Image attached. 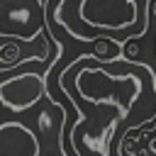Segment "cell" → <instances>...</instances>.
I'll return each instance as SVG.
<instances>
[{"label": "cell", "instance_id": "6da1fadb", "mask_svg": "<svg viewBox=\"0 0 156 156\" xmlns=\"http://www.w3.org/2000/svg\"><path fill=\"white\" fill-rule=\"evenodd\" d=\"M46 98V78L37 73H17L0 80V105L10 112H22Z\"/></svg>", "mask_w": 156, "mask_h": 156}, {"label": "cell", "instance_id": "7a4b0ae2", "mask_svg": "<svg viewBox=\"0 0 156 156\" xmlns=\"http://www.w3.org/2000/svg\"><path fill=\"white\" fill-rule=\"evenodd\" d=\"M37 134L22 122L7 119L0 124V156H39Z\"/></svg>", "mask_w": 156, "mask_h": 156}, {"label": "cell", "instance_id": "3957f363", "mask_svg": "<svg viewBox=\"0 0 156 156\" xmlns=\"http://www.w3.org/2000/svg\"><path fill=\"white\" fill-rule=\"evenodd\" d=\"M41 32H44V24L41 22L29 20L17 7H10L7 0H0V37L34 41V37H39Z\"/></svg>", "mask_w": 156, "mask_h": 156}, {"label": "cell", "instance_id": "277c9868", "mask_svg": "<svg viewBox=\"0 0 156 156\" xmlns=\"http://www.w3.org/2000/svg\"><path fill=\"white\" fill-rule=\"evenodd\" d=\"M139 56V44L134 41V39H127L124 44H122V58H127V61H134Z\"/></svg>", "mask_w": 156, "mask_h": 156}, {"label": "cell", "instance_id": "5b68a950", "mask_svg": "<svg viewBox=\"0 0 156 156\" xmlns=\"http://www.w3.org/2000/svg\"><path fill=\"white\" fill-rule=\"evenodd\" d=\"M149 149H151V151H156V136H151V141H149Z\"/></svg>", "mask_w": 156, "mask_h": 156}, {"label": "cell", "instance_id": "8992f818", "mask_svg": "<svg viewBox=\"0 0 156 156\" xmlns=\"http://www.w3.org/2000/svg\"><path fill=\"white\" fill-rule=\"evenodd\" d=\"M41 2H44V5H46V0H41Z\"/></svg>", "mask_w": 156, "mask_h": 156}]
</instances>
